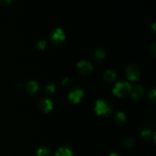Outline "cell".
<instances>
[{
  "instance_id": "cell-1",
  "label": "cell",
  "mask_w": 156,
  "mask_h": 156,
  "mask_svg": "<svg viewBox=\"0 0 156 156\" xmlns=\"http://www.w3.org/2000/svg\"><path fill=\"white\" fill-rule=\"evenodd\" d=\"M131 91V85L126 81H120L117 83L113 89V93L117 97H124Z\"/></svg>"
},
{
  "instance_id": "cell-2",
  "label": "cell",
  "mask_w": 156,
  "mask_h": 156,
  "mask_svg": "<svg viewBox=\"0 0 156 156\" xmlns=\"http://www.w3.org/2000/svg\"><path fill=\"white\" fill-rule=\"evenodd\" d=\"M94 110L99 116H107L112 111L111 104L105 99H98L96 101Z\"/></svg>"
},
{
  "instance_id": "cell-3",
  "label": "cell",
  "mask_w": 156,
  "mask_h": 156,
  "mask_svg": "<svg viewBox=\"0 0 156 156\" xmlns=\"http://www.w3.org/2000/svg\"><path fill=\"white\" fill-rule=\"evenodd\" d=\"M66 39V35L64 33L63 30L62 28H58L54 29V30L52 32V33L50 34V40L51 41V43L54 45H60L63 43V41Z\"/></svg>"
},
{
  "instance_id": "cell-4",
  "label": "cell",
  "mask_w": 156,
  "mask_h": 156,
  "mask_svg": "<svg viewBox=\"0 0 156 156\" xmlns=\"http://www.w3.org/2000/svg\"><path fill=\"white\" fill-rule=\"evenodd\" d=\"M126 77L129 80L135 81L139 80L140 76V70L139 67L135 64H130L128 66L126 70Z\"/></svg>"
},
{
  "instance_id": "cell-5",
  "label": "cell",
  "mask_w": 156,
  "mask_h": 156,
  "mask_svg": "<svg viewBox=\"0 0 156 156\" xmlns=\"http://www.w3.org/2000/svg\"><path fill=\"white\" fill-rule=\"evenodd\" d=\"M78 72L80 74H88V73H91L93 70L92 64L90 62L86 61H79L76 66Z\"/></svg>"
},
{
  "instance_id": "cell-6",
  "label": "cell",
  "mask_w": 156,
  "mask_h": 156,
  "mask_svg": "<svg viewBox=\"0 0 156 156\" xmlns=\"http://www.w3.org/2000/svg\"><path fill=\"white\" fill-rule=\"evenodd\" d=\"M38 106H39L40 110H42L44 113H49V112L53 110V102L50 98L43 97L39 101Z\"/></svg>"
},
{
  "instance_id": "cell-7",
  "label": "cell",
  "mask_w": 156,
  "mask_h": 156,
  "mask_svg": "<svg viewBox=\"0 0 156 156\" xmlns=\"http://www.w3.org/2000/svg\"><path fill=\"white\" fill-rule=\"evenodd\" d=\"M84 96V91L82 89L76 88L72 90L69 94V99L73 103H78Z\"/></svg>"
},
{
  "instance_id": "cell-8",
  "label": "cell",
  "mask_w": 156,
  "mask_h": 156,
  "mask_svg": "<svg viewBox=\"0 0 156 156\" xmlns=\"http://www.w3.org/2000/svg\"><path fill=\"white\" fill-rule=\"evenodd\" d=\"M143 93H144V87L140 84H137L133 89L131 95H132L133 99L134 101H137L140 99V98L143 96Z\"/></svg>"
},
{
  "instance_id": "cell-9",
  "label": "cell",
  "mask_w": 156,
  "mask_h": 156,
  "mask_svg": "<svg viewBox=\"0 0 156 156\" xmlns=\"http://www.w3.org/2000/svg\"><path fill=\"white\" fill-rule=\"evenodd\" d=\"M40 86L37 81L31 80L28 82L26 85V90L30 95H35L38 93Z\"/></svg>"
},
{
  "instance_id": "cell-10",
  "label": "cell",
  "mask_w": 156,
  "mask_h": 156,
  "mask_svg": "<svg viewBox=\"0 0 156 156\" xmlns=\"http://www.w3.org/2000/svg\"><path fill=\"white\" fill-rule=\"evenodd\" d=\"M114 121L118 125H124L126 122V115L123 112H117L114 115Z\"/></svg>"
},
{
  "instance_id": "cell-11",
  "label": "cell",
  "mask_w": 156,
  "mask_h": 156,
  "mask_svg": "<svg viewBox=\"0 0 156 156\" xmlns=\"http://www.w3.org/2000/svg\"><path fill=\"white\" fill-rule=\"evenodd\" d=\"M117 78V73L115 70H108L104 73L103 79L104 80L108 83H111L115 80Z\"/></svg>"
},
{
  "instance_id": "cell-12",
  "label": "cell",
  "mask_w": 156,
  "mask_h": 156,
  "mask_svg": "<svg viewBox=\"0 0 156 156\" xmlns=\"http://www.w3.org/2000/svg\"><path fill=\"white\" fill-rule=\"evenodd\" d=\"M55 156H73V154L69 148L66 146H62L57 150Z\"/></svg>"
},
{
  "instance_id": "cell-13",
  "label": "cell",
  "mask_w": 156,
  "mask_h": 156,
  "mask_svg": "<svg viewBox=\"0 0 156 156\" xmlns=\"http://www.w3.org/2000/svg\"><path fill=\"white\" fill-rule=\"evenodd\" d=\"M94 61H95L96 62H101V61H103L105 58V51L101 48L97 49L94 52L92 56Z\"/></svg>"
},
{
  "instance_id": "cell-14",
  "label": "cell",
  "mask_w": 156,
  "mask_h": 156,
  "mask_svg": "<svg viewBox=\"0 0 156 156\" xmlns=\"http://www.w3.org/2000/svg\"><path fill=\"white\" fill-rule=\"evenodd\" d=\"M37 156H51V151L47 147L42 146L38 148Z\"/></svg>"
},
{
  "instance_id": "cell-15",
  "label": "cell",
  "mask_w": 156,
  "mask_h": 156,
  "mask_svg": "<svg viewBox=\"0 0 156 156\" xmlns=\"http://www.w3.org/2000/svg\"><path fill=\"white\" fill-rule=\"evenodd\" d=\"M56 91V86L53 84H50L46 87V93L48 96H52Z\"/></svg>"
},
{
  "instance_id": "cell-16",
  "label": "cell",
  "mask_w": 156,
  "mask_h": 156,
  "mask_svg": "<svg viewBox=\"0 0 156 156\" xmlns=\"http://www.w3.org/2000/svg\"><path fill=\"white\" fill-rule=\"evenodd\" d=\"M152 131H151L150 129H149V128H146V129H144L143 132H142V138H143L144 140H149V139H151V137H152Z\"/></svg>"
},
{
  "instance_id": "cell-17",
  "label": "cell",
  "mask_w": 156,
  "mask_h": 156,
  "mask_svg": "<svg viewBox=\"0 0 156 156\" xmlns=\"http://www.w3.org/2000/svg\"><path fill=\"white\" fill-rule=\"evenodd\" d=\"M134 143H135V142H134L133 139H132V138H127V139H126L124 140V142H123V145H124V147H126V148H131V147H133L134 145Z\"/></svg>"
},
{
  "instance_id": "cell-18",
  "label": "cell",
  "mask_w": 156,
  "mask_h": 156,
  "mask_svg": "<svg viewBox=\"0 0 156 156\" xmlns=\"http://www.w3.org/2000/svg\"><path fill=\"white\" fill-rule=\"evenodd\" d=\"M36 47L38 50H44V49L46 48V47H47V43H46V41H44V40H41V41H39L37 43Z\"/></svg>"
},
{
  "instance_id": "cell-19",
  "label": "cell",
  "mask_w": 156,
  "mask_h": 156,
  "mask_svg": "<svg viewBox=\"0 0 156 156\" xmlns=\"http://www.w3.org/2000/svg\"><path fill=\"white\" fill-rule=\"evenodd\" d=\"M72 84H73V81H72L69 77H65L62 79V84L64 86V87H69L72 85Z\"/></svg>"
},
{
  "instance_id": "cell-20",
  "label": "cell",
  "mask_w": 156,
  "mask_h": 156,
  "mask_svg": "<svg viewBox=\"0 0 156 156\" xmlns=\"http://www.w3.org/2000/svg\"><path fill=\"white\" fill-rule=\"evenodd\" d=\"M149 98L153 102H155L156 96H155V89H153V90H150V92H149Z\"/></svg>"
},
{
  "instance_id": "cell-21",
  "label": "cell",
  "mask_w": 156,
  "mask_h": 156,
  "mask_svg": "<svg viewBox=\"0 0 156 156\" xmlns=\"http://www.w3.org/2000/svg\"><path fill=\"white\" fill-rule=\"evenodd\" d=\"M12 0H0V4L2 6H9V5L12 3Z\"/></svg>"
},
{
  "instance_id": "cell-22",
  "label": "cell",
  "mask_w": 156,
  "mask_h": 156,
  "mask_svg": "<svg viewBox=\"0 0 156 156\" xmlns=\"http://www.w3.org/2000/svg\"><path fill=\"white\" fill-rule=\"evenodd\" d=\"M155 44H152V54L153 55H155Z\"/></svg>"
},
{
  "instance_id": "cell-23",
  "label": "cell",
  "mask_w": 156,
  "mask_h": 156,
  "mask_svg": "<svg viewBox=\"0 0 156 156\" xmlns=\"http://www.w3.org/2000/svg\"><path fill=\"white\" fill-rule=\"evenodd\" d=\"M110 156H120V155L119 154H117V153H111V154H110Z\"/></svg>"
},
{
  "instance_id": "cell-24",
  "label": "cell",
  "mask_w": 156,
  "mask_h": 156,
  "mask_svg": "<svg viewBox=\"0 0 156 156\" xmlns=\"http://www.w3.org/2000/svg\"><path fill=\"white\" fill-rule=\"evenodd\" d=\"M16 86H19V87H23V83L20 82V83H17Z\"/></svg>"
}]
</instances>
